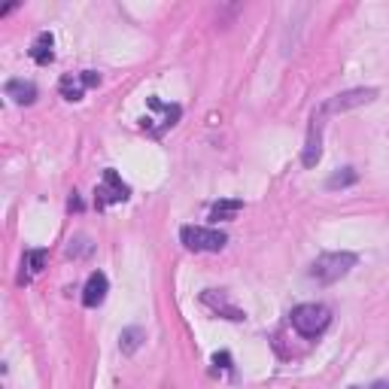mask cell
<instances>
[{
  "label": "cell",
  "instance_id": "cell-15",
  "mask_svg": "<svg viewBox=\"0 0 389 389\" xmlns=\"http://www.w3.org/2000/svg\"><path fill=\"white\" fill-rule=\"evenodd\" d=\"M143 341H146V332H143V328H140V326H131V328H125V332L119 335V350L125 353V356H134Z\"/></svg>",
  "mask_w": 389,
  "mask_h": 389
},
{
  "label": "cell",
  "instance_id": "cell-12",
  "mask_svg": "<svg viewBox=\"0 0 389 389\" xmlns=\"http://www.w3.org/2000/svg\"><path fill=\"white\" fill-rule=\"evenodd\" d=\"M241 210H244L241 198H222V201H216L210 207V219L213 222H228V219H235Z\"/></svg>",
  "mask_w": 389,
  "mask_h": 389
},
{
  "label": "cell",
  "instance_id": "cell-9",
  "mask_svg": "<svg viewBox=\"0 0 389 389\" xmlns=\"http://www.w3.org/2000/svg\"><path fill=\"white\" fill-rule=\"evenodd\" d=\"M106 289H110L106 274L104 271H95V274L86 280V289H82V304H86V308H97V304H104Z\"/></svg>",
  "mask_w": 389,
  "mask_h": 389
},
{
  "label": "cell",
  "instance_id": "cell-5",
  "mask_svg": "<svg viewBox=\"0 0 389 389\" xmlns=\"http://www.w3.org/2000/svg\"><path fill=\"white\" fill-rule=\"evenodd\" d=\"M377 97V88H350V92H341L335 97H328L326 104H319V110L326 116H338L347 110H356V106H365Z\"/></svg>",
  "mask_w": 389,
  "mask_h": 389
},
{
  "label": "cell",
  "instance_id": "cell-7",
  "mask_svg": "<svg viewBox=\"0 0 389 389\" xmlns=\"http://www.w3.org/2000/svg\"><path fill=\"white\" fill-rule=\"evenodd\" d=\"M326 119H328V116L317 106V110H313V116H310L308 143H304V155H301L304 168H317V161L322 159V128H326Z\"/></svg>",
  "mask_w": 389,
  "mask_h": 389
},
{
  "label": "cell",
  "instance_id": "cell-4",
  "mask_svg": "<svg viewBox=\"0 0 389 389\" xmlns=\"http://www.w3.org/2000/svg\"><path fill=\"white\" fill-rule=\"evenodd\" d=\"M128 198H131L128 183L113 168H106L104 177H101V183H97V189H95V207H97V210H106V207L122 204V201H128Z\"/></svg>",
  "mask_w": 389,
  "mask_h": 389
},
{
  "label": "cell",
  "instance_id": "cell-10",
  "mask_svg": "<svg viewBox=\"0 0 389 389\" xmlns=\"http://www.w3.org/2000/svg\"><path fill=\"white\" fill-rule=\"evenodd\" d=\"M3 92H6V97H13V101L22 104V106L37 101V86L34 82H28V79H10L3 86Z\"/></svg>",
  "mask_w": 389,
  "mask_h": 389
},
{
  "label": "cell",
  "instance_id": "cell-1",
  "mask_svg": "<svg viewBox=\"0 0 389 389\" xmlns=\"http://www.w3.org/2000/svg\"><path fill=\"white\" fill-rule=\"evenodd\" d=\"M356 262H359L356 259V253H322L319 259L310 264L308 274L322 286H332L341 277L350 274V271L356 268Z\"/></svg>",
  "mask_w": 389,
  "mask_h": 389
},
{
  "label": "cell",
  "instance_id": "cell-11",
  "mask_svg": "<svg viewBox=\"0 0 389 389\" xmlns=\"http://www.w3.org/2000/svg\"><path fill=\"white\" fill-rule=\"evenodd\" d=\"M46 259H49V253L46 250H28L24 253V259H22V274H19V283H31L40 271L46 268Z\"/></svg>",
  "mask_w": 389,
  "mask_h": 389
},
{
  "label": "cell",
  "instance_id": "cell-18",
  "mask_svg": "<svg viewBox=\"0 0 389 389\" xmlns=\"http://www.w3.org/2000/svg\"><path fill=\"white\" fill-rule=\"evenodd\" d=\"M70 207H73V210H82V201L77 198V192H73V198H70Z\"/></svg>",
  "mask_w": 389,
  "mask_h": 389
},
{
  "label": "cell",
  "instance_id": "cell-6",
  "mask_svg": "<svg viewBox=\"0 0 389 389\" xmlns=\"http://www.w3.org/2000/svg\"><path fill=\"white\" fill-rule=\"evenodd\" d=\"M101 86V73L97 70H82V73H64L61 82H58V92H61L64 101H82L86 88Z\"/></svg>",
  "mask_w": 389,
  "mask_h": 389
},
{
  "label": "cell",
  "instance_id": "cell-16",
  "mask_svg": "<svg viewBox=\"0 0 389 389\" xmlns=\"http://www.w3.org/2000/svg\"><path fill=\"white\" fill-rule=\"evenodd\" d=\"M356 180H359L356 168H341V170H335L332 177L326 180V189H347V186H353Z\"/></svg>",
  "mask_w": 389,
  "mask_h": 389
},
{
  "label": "cell",
  "instance_id": "cell-8",
  "mask_svg": "<svg viewBox=\"0 0 389 389\" xmlns=\"http://www.w3.org/2000/svg\"><path fill=\"white\" fill-rule=\"evenodd\" d=\"M201 301H204L210 310H216L219 317L231 319V322H244V319H246V313H244V310H237L235 304L228 301V295H225V292H219V289H207V292H201Z\"/></svg>",
  "mask_w": 389,
  "mask_h": 389
},
{
  "label": "cell",
  "instance_id": "cell-19",
  "mask_svg": "<svg viewBox=\"0 0 389 389\" xmlns=\"http://www.w3.org/2000/svg\"><path fill=\"white\" fill-rule=\"evenodd\" d=\"M371 389H389V380H380V383H374Z\"/></svg>",
  "mask_w": 389,
  "mask_h": 389
},
{
  "label": "cell",
  "instance_id": "cell-13",
  "mask_svg": "<svg viewBox=\"0 0 389 389\" xmlns=\"http://www.w3.org/2000/svg\"><path fill=\"white\" fill-rule=\"evenodd\" d=\"M52 46H55V37L49 34V31H43V34H37V40L31 43V58H34L37 64H43V68H46V64L55 58Z\"/></svg>",
  "mask_w": 389,
  "mask_h": 389
},
{
  "label": "cell",
  "instance_id": "cell-2",
  "mask_svg": "<svg viewBox=\"0 0 389 389\" xmlns=\"http://www.w3.org/2000/svg\"><path fill=\"white\" fill-rule=\"evenodd\" d=\"M289 319H292L298 335L319 338L328 326H332V310H328L326 304H298V308L289 313Z\"/></svg>",
  "mask_w": 389,
  "mask_h": 389
},
{
  "label": "cell",
  "instance_id": "cell-3",
  "mask_svg": "<svg viewBox=\"0 0 389 389\" xmlns=\"http://www.w3.org/2000/svg\"><path fill=\"white\" fill-rule=\"evenodd\" d=\"M180 241L192 253H219L228 244V235L219 228H204V225H183L180 228Z\"/></svg>",
  "mask_w": 389,
  "mask_h": 389
},
{
  "label": "cell",
  "instance_id": "cell-17",
  "mask_svg": "<svg viewBox=\"0 0 389 389\" xmlns=\"http://www.w3.org/2000/svg\"><path fill=\"white\" fill-rule=\"evenodd\" d=\"M213 365L222 371H231V356L228 353H213Z\"/></svg>",
  "mask_w": 389,
  "mask_h": 389
},
{
  "label": "cell",
  "instance_id": "cell-14",
  "mask_svg": "<svg viewBox=\"0 0 389 389\" xmlns=\"http://www.w3.org/2000/svg\"><path fill=\"white\" fill-rule=\"evenodd\" d=\"M149 110H159L161 113V122H164V128H170V125H177V119L183 116V110H180L177 104H161V97H149ZM143 122H155L152 116H146Z\"/></svg>",
  "mask_w": 389,
  "mask_h": 389
}]
</instances>
